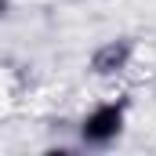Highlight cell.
Masks as SVG:
<instances>
[{"label": "cell", "mask_w": 156, "mask_h": 156, "mask_svg": "<svg viewBox=\"0 0 156 156\" xmlns=\"http://www.w3.org/2000/svg\"><path fill=\"white\" fill-rule=\"evenodd\" d=\"M127 131V102L123 98H109L91 105L76 123V142L80 149H109L116 145Z\"/></svg>", "instance_id": "6da1fadb"}, {"label": "cell", "mask_w": 156, "mask_h": 156, "mask_svg": "<svg viewBox=\"0 0 156 156\" xmlns=\"http://www.w3.org/2000/svg\"><path fill=\"white\" fill-rule=\"evenodd\" d=\"M131 62H134V44L127 37H116V40H105V44H98V47L91 51L87 69H91L94 76H102V80H113V76H120V73H127Z\"/></svg>", "instance_id": "7a4b0ae2"}, {"label": "cell", "mask_w": 156, "mask_h": 156, "mask_svg": "<svg viewBox=\"0 0 156 156\" xmlns=\"http://www.w3.org/2000/svg\"><path fill=\"white\" fill-rule=\"evenodd\" d=\"M11 15V0H0V18H7Z\"/></svg>", "instance_id": "3957f363"}]
</instances>
